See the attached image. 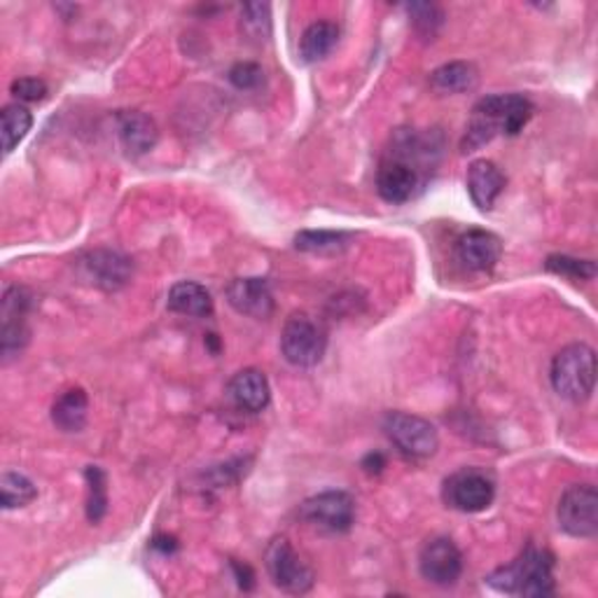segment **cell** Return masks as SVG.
<instances>
[{
	"mask_svg": "<svg viewBox=\"0 0 598 598\" xmlns=\"http://www.w3.org/2000/svg\"><path fill=\"white\" fill-rule=\"evenodd\" d=\"M535 113L524 94H491L480 98L472 108V119L463 138V152H474L491 143L498 134L516 136Z\"/></svg>",
	"mask_w": 598,
	"mask_h": 598,
	"instance_id": "1",
	"label": "cell"
},
{
	"mask_svg": "<svg viewBox=\"0 0 598 598\" xmlns=\"http://www.w3.org/2000/svg\"><path fill=\"white\" fill-rule=\"evenodd\" d=\"M487 583L510 596H549L554 594V556L528 545L512 564L493 570Z\"/></svg>",
	"mask_w": 598,
	"mask_h": 598,
	"instance_id": "2",
	"label": "cell"
},
{
	"mask_svg": "<svg viewBox=\"0 0 598 598\" xmlns=\"http://www.w3.org/2000/svg\"><path fill=\"white\" fill-rule=\"evenodd\" d=\"M552 386L570 403H585L596 386V353L587 344H570L554 355Z\"/></svg>",
	"mask_w": 598,
	"mask_h": 598,
	"instance_id": "3",
	"label": "cell"
},
{
	"mask_svg": "<svg viewBox=\"0 0 598 598\" xmlns=\"http://www.w3.org/2000/svg\"><path fill=\"white\" fill-rule=\"evenodd\" d=\"M328 349L325 330L307 313H292L281 332V351L295 367H316Z\"/></svg>",
	"mask_w": 598,
	"mask_h": 598,
	"instance_id": "4",
	"label": "cell"
},
{
	"mask_svg": "<svg viewBox=\"0 0 598 598\" xmlns=\"http://www.w3.org/2000/svg\"><path fill=\"white\" fill-rule=\"evenodd\" d=\"M495 480L484 468H461L445 482V503L458 512L477 514L493 505Z\"/></svg>",
	"mask_w": 598,
	"mask_h": 598,
	"instance_id": "5",
	"label": "cell"
},
{
	"mask_svg": "<svg viewBox=\"0 0 598 598\" xmlns=\"http://www.w3.org/2000/svg\"><path fill=\"white\" fill-rule=\"evenodd\" d=\"M384 433L397 447V451L409 458H430L440 447L437 428L424 416L407 412H391L384 418Z\"/></svg>",
	"mask_w": 598,
	"mask_h": 598,
	"instance_id": "6",
	"label": "cell"
},
{
	"mask_svg": "<svg viewBox=\"0 0 598 598\" xmlns=\"http://www.w3.org/2000/svg\"><path fill=\"white\" fill-rule=\"evenodd\" d=\"M271 583L286 594H307L316 585L313 568L295 552L288 537H274L265 554Z\"/></svg>",
	"mask_w": 598,
	"mask_h": 598,
	"instance_id": "7",
	"label": "cell"
},
{
	"mask_svg": "<svg viewBox=\"0 0 598 598\" xmlns=\"http://www.w3.org/2000/svg\"><path fill=\"white\" fill-rule=\"evenodd\" d=\"M299 516L328 533H346L355 522V501L346 491H323L299 508Z\"/></svg>",
	"mask_w": 598,
	"mask_h": 598,
	"instance_id": "8",
	"label": "cell"
},
{
	"mask_svg": "<svg viewBox=\"0 0 598 598\" xmlns=\"http://www.w3.org/2000/svg\"><path fill=\"white\" fill-rule=\"evenodd\" d=\"M559 526L573 537H594L598 533V493L591 484L568 487L559 501Z\"/></svg>",
	"mask_w": 598,
	"mask_h": 598,
	"instance_id": "9",
	"label": "cell"
},
{
	"mask_svg": "<svg viewBox=\"0 0 598 598\" xmlns=\"http://www.w3.org/2000/svg\"><path fill=\"white\" fill-rule=\"evenodd\" d=\"M428 175L403 159L386 154L376 171V192L388 204H407L424 190Z\"/></svg>",
	"mask_w": 598,
	"mask_h": 598,
	"instance_id": "10",
	"label": "cell"
},
{
	"mask_svg": "<svg viewBox=\"0 0 598 598\" xmlns=\"http://www.w3.org/2000/svg\"><path fill=\"white\" fill-rule=\"evenodd\" d=\"M418 570L435 587H453L463 573V554L451 537H433L418 554Z\"/></svg>",
	"mask_w": 598,
	"mask_h": 598,
	"instance_id": "11",
	"label": "cell"
},
{
	"mask_svg": "<svg viewBox=\"0 0 598 598\" xmlns=\"http://www.w3.org/2000/svg\"><path fill=\"white\" fill-rule=\"evenodd\" d=\"M31 309V295L22 286H10L3 295V355L10 357L19 353L29 342V328H26V313Z\"/></svg>",
	"mask_w": 598,
	"mask_h": 598,
	"instance_id": "12",
	"label": "cell"
},
{
	"mask_svg": "<svg viewBox=\"0 0 598 598\" xmlns=\"http://www.w3.org/2000/svg\"><path fill=\"white\" fill-rule=\"evenodd\" d=\"M456 257L470 271H491L503 257V242L493 232L468 229L456 242Z\"/></svg>",
	"mask_w": 598,
	"mask_h": 598,
	"instance_id": "13",
	"label": "cell"
},
{
	"mask_svg": "<svg viewBox=\"0 0 598 598\" xmlns=\"http://www.w3.org/2000/svg\"><path fill=\"white\" fill-rule=\"evenodd\" d=\"M227 302L234 311L257 318H269L274 311V295L265 278H236L227 286Z\"/></svg>",
	"mask_w": 598,
	"mask_h": 598,
	"instance_id": "14",
	"label": "cell"
},
{
	"mask_svg": "<svg viewBox=\"0 0 598 598\" xmlns=\"http://www.w3.org/2000/svg\"><path fill=\"white\" fill-rule=\"evenodd\" d=\"M232 403L248 414H260L271 403V388L265 372L248 367L236 372L227 386Z\"/></svg>",
	"mask_w": 598,
	"mask_h": 598,
	"instance_id": "15",
	"label": "cell"
},
{
	"mask_svg": "<svg viewBox=\"0 0 598 598\" xmlns=\"http://www.w3.org/2000/svg\"><path fill=\"white\" fill-rule=\"evenodd\" d=\"M117 136L122 141L125 150L134 157L138 154H148L159 138V129L154 125V119L141 110H119L117 117Z\"/></svg>",
	"mask_w": 598,
	"mask_h": 598,
	"instance_id": "16",
	"label": "cell"
},
{
	"mask_svg": "<svg viewBox=\"0 0 598 598\" xmlns=\"http://www.w3.org/2000/svg\"><path fill=\"white\" fill-rule=\"evenodd\" d=\"M505 190V173L491 159H477L468 169V192L480 211H491Z\"/></svg>",
	"mask_w": 598,
	"mask_h": 598,
	"instance_id": "17",
	"label": "cell"
},
{
	"mask_svg": "<svg viewBox=\"0 0 598 598\" xmlns=\"http://www.w3.org/2000/svg\"><path fill=\"white\" fill-rule=\"evenodd\" d=\"M85 269L92 281L104 290L122 288L131 276V263L113 250H94L85 260Z\"/></svg>",
	"mask_w": 598,
	"mask_h": 598,
	"instance_id": "18",
	"label": "cell"
},
{
	"mask_svg": "<svg viewBox=\"0 0 598 598\" xmlns=\"http://www.w3.org/2000/svg\"><path fill=\"white\" fill-rule=\"evenodd\" d=\"M89 397L83 388H68L52 405V421L64 433H79L87 426Z\"/></svg>",
	"mask_w": 598,
	"mask_h": 598,
	"instance_id": "19",
	"label": "cell"
},
{
	"mask_svg": "<svg viewBox=\"0 0 598 598\" xmlns=\"http://www.w3.org/2000/svg\"><path fill=\"white\" fill-rule=\"evenodd\" d=\"M167 305L173 313L190 316V318H206L213 313V297L211 292L194 281H181L169 290Z\"/></svg>",
	"mask_w": 598,
	"mask_h": 598,
	"instance_id": "20",
	"label": "cell"
},
{
	"mask_svg": "<svg viewBox=\"0 0 598 598\" xmlns=\"http://www.w3.org/2000/svg\"><path fill=\"white\" fill-rule=\"evenodd\" d=\"M480 85V71L470 62H451L435 68L430 75V87L440 94H466Z\"/></svg>",
	"mask_w": 598,
	"mask_h": 598,
	"instance_id": "21",
	"label": "cell"
},
{
	"mask_svg": "<svg viewBox=\"0 0 598 598\" xmlns=\"http://www.w3.org/2000/svg\"><path fill=\"white\" fill-rule=\"evenodd\" d=\"M339 43V26L332 22H313L299 40V54L307 64L323 62Z\"/></svg>",
	"mask_w": 598,
	"mask_h": 598,
	"instance_id": "22",
	"label": "cell"
},
{
	"mask_svg": "<svg viewBox=\"0 0 598 598\" xmlns=\"http://www.w3.org/2000/svg\"><path fill=\"white\" fill-rule=\"evenodd\" d=\"M353 234L349 232H330V229H305L295 234L297 250L316 253V255H337L349 248Z\"/></svg>",
	"mask_w": 598,
	"mask_h": 598,
	"instance_id": "23",
	"label": "cell"
},
{
	"mask_svg": "<svg viewBox=\"0 0 598 598\" xmlns=\"http://www.w3.org/2000/svg\"><path fill=\"white\" fill-rule=\"evenodd\" d=\"M35 498L38 489L26 474L8 470L0 477V505H3V510L26 508L35 501Z\"/></svg>",
	"mask_w": 598,
	"mask_h": 598,
	"instance_id": "24",
	"label": "cell"
},
{
	"mask_svg": "<svg viewBox=\"0 0 598 598\" xmlns=\"http://www.w3.org/2000/svg\"><path fill=\"white\" fill-rule=\"evenodd\" d=\"M0 129H3V150L10 154L19 143L24 141L33 127V115L24 104H10L0 113Z\"/></svg>",
	"mask_w": 598,
	"mask_h": 598,
	"instance_id": "25",
	"label": "cell"
},
{
	"mask_svg": "<svg viewBox=\"0 0 598 598\" xmlns=\"http://www.w3.org/2000/svg\"><path fill=\"white\" fill-rule=\"evenodd\" d=\"M87 477V520L98 524L108 512V477L102 468L89 466L85 470Z\"/></svg>",
	"mask_w": 598,
	"mask_h": 598,
	"instance_id": "26",
	"label": "cell"
},
{
	"mask_svg": "<svg viewBox=\"0 0 598 598\" xmlns=\"http://www.w3.org/2000/svg\"><path fill=\"white\" fill-rule=\"evenodd\" d=\"M414 31L424 40H433L445 24V12L435 3H412L405 8Z\"/></svg>",
	"mask_w": 598,
	"mask_h": 598,
	"instance_id": "27",
	"label": "cell"
},
{
	"mask_svg": "<svg viewBox=\"0 0 598 598\" xmlns=\"http://www.w3.org/2000/svg\"><path fill=\"white\" fill-rule=\"evenodd\" d=\"M545 269L570 278V281H591L596 276V265L591 260H577V257L570 255H549L545 260Z\"/></svg>",
	"mask_w": 598,
	"mask_h": 598,
	"instance_id": "28",
	"label": "cell"
},
{
	"mask_svg": "<svg viewBox=\"0 0 598 598\" xmlns=\"http://www.w3.org/2000/svg\"><path fill=\"white\" fill-rule=\"evenodd\" d=\"M242 26L255 40L267 38L269 31H271L269 6H265V3H248V6H244V10H242Z\"/></svg>",
	"mask_w": 598,
	"mask_h": 598,
	"instance_id": "29",
	"label": "cell"
},
{
	"mask_svg": "<svg viewBox=\"0 0 598 598\" xmlns=\"http://www.w3.org/2000/svg\"><path fill=\"white\" fill-rule=\"evenodd\" d=\"M10 92L17 98V104H38V102H43V98H47L50 87L45 79H40V77H19L12 83Z\"/></svg>",
	"mask_w": 598,
	"mask_h": 598,
	"instance_id": "30",
	"label": "cell"
},
{
	"mask_svg": "<svg viewBox=\"0 0 598 598\" xmlns=\"http://www.w3.org/2000/svg\"><path fill=\"white\" fill-rule=\"evenodd\" d=\"M229 79L236 89H255V87L263 85L265 73L260 66L253 64V62H242V64L232 66Z\"/></svg>",
	"mask_w": 598,
	"mask_h": 598,
	"instance_id": "31",
	"label": "cell"
}]
</instances>
